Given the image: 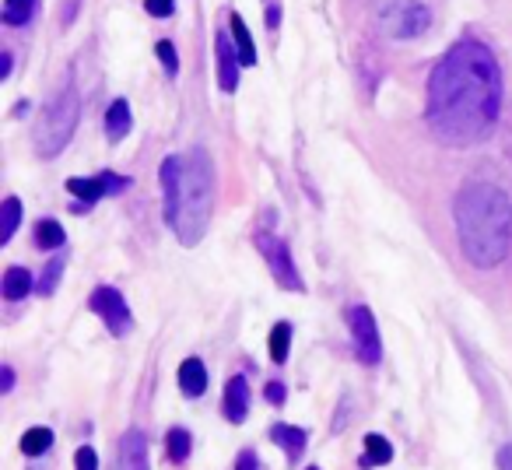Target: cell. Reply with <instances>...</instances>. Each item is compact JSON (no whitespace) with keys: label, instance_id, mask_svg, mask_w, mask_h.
I'll return each mask as SVG.
<instances>
[{"label":"cell","instance_id":"6","mask_svg":"<svg viewBox=\"0 0 512 470\" xmlns=\"http://www.w3.org/2000/svg\"><path fill=\"white\" fill-rule=\"evenodd\" d=\"M256 250H260V257L267 260L274 281H278L285 292H302V288H306V285H302L299 267H295V260H292V250H288V243L281 239V235L256 232Z\"/></svg>","mask_w":512,"mask_h":470},{"label":"cell","instance_id":"16","mask_svg":"<svg viewBox=\"0 0 512 470\" xmlns=\"http://www.w3.org/2000/svg\"><path fill=\"white\" fill-rule=\"evenodd\" d=\"M228 25H232V43H235V50H239L242 67H253L256 64V46H253V36H249L246 22H242L239 15H232L228 18Z\"/></svg>","mask_w":512,"mask_h":470},{"label":"cell","instance_id":"9","mask_svg":"<svg viewBox=\"0 0 512 470\" xmlns=\"http://www.w3.org/2000/svg\"><path fill=\"white\" fill-rule=\"evenodd\" d=\"M67 190L78 197V204H95L102 200L106 193H120L127 190V179L116 176V172H99V176H71L67 179Z\"/></svg>","mask_w":512,"mask_h":470},{"label":"cell","instance_id":"24","mask_svg":"<svg viewBox=\"0 0 512 470\" xmlns=\"http://www.w3.org/2000/svg\"><path fill=\"white\" fill-rule=\"evenodd\" d=\"M18 221H22V200L8 197L4 200V232H0V243H11V235L18 232Z\"/></svg>","mask_w":512,"mask_h":470},{"label":"cell","instance_id":"15","mask_svg":"<svg viewBox=\"0 0 512 470\" xmlns=\"http://www.w3.org/2000/svg\"><path fill=\"white\" fill-rule=\"evenodd\" d=\"M271 439L278 442V446H285L292 460H299L302 449H306V442H309V432H302V428H295V425H274Z\"/></svg>","mask_w":512,"mask_h":470},{"label":"cell","instance_id":"30","mask_svg":"<svg viewBox=\"0 0 512 470\" xmlns=\"http://www.w3.org/2000/svg\"><path fill=\"white\" fill-rule=\"evenodd\" d=\"M498 470H512V442L498 449Z\"/></svg>","mask_w":512,"mask_h":470},{"label":"cell","instance_id":"23","mask_svg":"<svg viewBox=\"0 0 512 470\" xmlns=\"http://www.w3.org/2000/svg\"><path fill=\"white\" fill-rule=\"evenodd\" d=\"M50 446H53V432H50V428H43V425L29 428V432L22 435V453L25 456H43Z\"/></svg>","mask_w":512,"mask_h":470},{"label":"cell","instance_id":"34","mask_svg":"<svg viewBox=\"0 0 512 470\" xmlns=\"http://www.w3.org/2000/svg\"><path fill=\"white\" fill-rule=\"evenodd\" d=\"M11 74V53H0V81Z\"/></svg>","mask_w":512,"mask_h":470},{"label":"cell","instance_id":"19","mask_svg":"<svg viewBox=\"0 0 512 470\" xmlns=\"http://www.w3.org/2000/svg\"><path fill=\"white\" fill-rule=\"evenodd\" d=\"M39 0H4V11H0V18H4V25H29L32 15H36Z\"/></svg>","mask_w":512,"mask_h":470},{"label":"cell","instance_id":"27","mask_svg":"<svg viewBox=\"0 0 512 470\" xmlns=\"http://www.w3.org/2000/svg\"><path fill=\"white\" fill-rule=\"evenodd\" d=\"M74 470H99V456H95L92 446H81L74 453Z\"/></svg>","mask_w":512,"mask_h":470},{"label":"cell","instance_id":"2","mask_svg":"<svg viewBox=\"0 0 512 470\" xmlns=\"http://www.w3.org/2000/svg\"><path fill=\"white\" fill-rule=\"evenodd\" d=\"M460 250L481 271L505 264L512 250V200L502 186L474 179L456 193L453 204Z\"/></svg>","mask_w":512,"mask_h":470},{"label":"cell","instance_id":"10","mask_svg":"<svg viewBox=\"0 0 512 470\" xmlns=\"http://www.w3.org/2000/svg\"><path fill=\"white\" fill-rule=\"evenodd\" d=\"M214 57H218V85L221 92H235L239 88V50H235V43L225 36V29L218 32V39H214Z\"/></svg>","mask_w":512,"mask_h":470},{"label":"cell","instance_id":"20","mask_svg":"<svg viewBox=\"0 0 512 470\" xmlns=\"http://www.w3.org/2000/svg\"><path fill=\"white\" fill-rule=\"evenodd\" d=\"M288 351H292V323L281 320V323H274V330H271V358L278 365H285Z\"/></svg>","mask_w":512,"mask_h":470},{"label":"cell","instance_id":"14","mask_svg":"<svg viewBox=\"0 0 512 470\" xmlns=\"http://www.w3.org/2000/svg\"><path fill=\"white\" fill-rule=\"evenodd\" d=\"M134 127V116H130V106L127 99H113V106L106 109V137L109 141H123Z\"/></svg>","mask_w":512,"mask_h":470},{"label":"cell","instance_id":"5","mask_svg":"<svg viewBox=\"0 0 512 470\" xmlns=\"http://www.w3.org/2000/svg\"><path fill=\"white\" fill-rule=\"evenodd\" d=\"M432 25V11L418 0H383L379 8V29L390 39H414Z\"/></svg>","mask_w":512,"mask_h":470},{"label":"cell","instance_id":"18","mask_svg":"<svg viewBox=\"0 0 512 470\" xmlns=\"http://www.w3.org/2000/svg\"><path fill=\"white\" fill-rule=\"evenodd\" d=\"M32 292V274L25 267H8L4 271V299L8 302H18Z\"/></svg>","mask_w":512,"mask_h":470},{"label":"cell","instance_id":"4","mask_svg":"<svg viewBox=\"0 0 512 470\" xmlns=\"http://www.w3.org/2000/svg\"><path fill=\"white\" fill-rule=\"evenodd\" d=\"M81 120V95L74 88V81L67 88H60L39 113L36 127H32V144H36L39 158H57L60 151L71 144L74 130Z\"/></svg>","mask_w":512,"mask_h":470},{"label":"cell","instance_id":"8","mask_svg":"<svg viewBox=\"0 0 512 470\" xmlns=\"http://www.w3.org/2000/svg\"><path fill=\"white\" fill-rule=\"evenodd\" d=\"M348 327H351V341H355V355L362 365H379L383 358V341H379V327L376 316L369 306H355L348 313Z\"/></svg>","mask_w":512,"mask_h":470},{"label":"cell","instance_id":"17","mask_svg":"<svg viewBox=\"0 0 512 470\" xmlns=\"http://www.w3.org/2000/svg\"><path fill=\"white\" fill-rule=\"evenodd\" d=\"M393 460V446L383 439V435H365L362 446V467H383V463Z\"/></svg>","mask_w":512,"mask_h":470},{"label":"cell","instance_id":"31","mask_svg":"<svg viewBox=\"0 0 512 470\" xmlns=\"http://www.w3.org/2000/svg\"><path fill=\"white\" fill-rule=\"evenodd\" d=\"M0 376H4V383H0V390L11 393V386H15V369H11V365H4V369H0Z\"/></svg>","mask_w":512,"mask_h":470},{"label":"cell","instance_id":"21","mask_svg":"<svg viewBox=\"0 0 512 470\" xmlns=\"http://www.w3.org/2000/svg\"><path fill=\"white\" fill-rule=\"evenodd\" d=\"M193 449V439L186 428H169V435H165V453H169L172 463H183L186 456H190Z\"/></svg>","mask_w":512,"mask_h":470},{"label":"cell","instance_id":"13","mask_svg":"<svg viewBox=\"0 0 512 470\" xmlns=\"http://www.w3.org/2000/svg\"><path fill=\"white\" fill-rule=\"evenodd\" d=\"M179 390H183V397L197 400L204 397L207 390V369L200 358H186L183 365H179Z\"/></svg>","mask_w":512,"mask_h":470},{"label":"cell","instance_id":"7","mask_svg":"<svg viewBox=\"0 0 512 470\" xmlns=\"http://www.w3.org/2000/svg\"><path fill=\"white\" fill-rule=\"evenodd\" d=\"M88 306H92L95 316H102V323H106V330L113 337H127L134 330V316H130V306L120 288H109V285L95 288Z\"/></svg>","mask_w":512,"mask_h":470},{"label":"cell","instance_id":"25","mask_svg":"<svg viewBox=\"0 0 512 470\" xmlns=\"http://www.w3.org/2000/svg\"><path fill=\"white\" fill-rule=\"evenodd\" d=\"M60 278H64V257H57V260H50V264H46L43 281H39V295H53V292H57Z\"/></svg>","mask_w":512,"mask_h":470},{"label":"cell","instance_id":"29","mask_svg":"<svg viewBox=\"0 0 512 470\" xmlns=\"http://www.w3.org/2000/svg\"><path fill=\"white\" fill-rule=\"evenodd\" d=\"M264 397L271 400V404H285V386H281V383H267Z\"/></svg>","mask_w":512,"mask_h":470},{"label":"cell","instance_id":"22","mask_svg":"<svg viewBox=\"0 0 512 470\" xmlns=\"http://www.w3.org/2000/svg\"><path fill=\"white\" fill-rule=\"evenodd\" d=\"M36 246L39 250H60L64 246V228H60V221L53 218H43L36 225Z\"/></svg>","mask_w":512,"mask_h":470},{"label":"cell","instance_id":"28","mask_svg":"<svg viewBox=\"0 0 512 470\" xmlns=\"http://www.w3.org/2000/svg\"><path fill=\"white\" fill-rule=\"evenodd\" d=\"M144 8H148L151 18H172V11H176V0H148Z\"/></svg>","mask_w":512,"mask_h":470},{"label":"cell","instance_id":"1","mask_svg":"<svg viewBox=\"0 0 512 470\" xmlns=\"http://www.w3.org/2000/svg\"><path fill=\"white\" fill-rule=\"evenodd\" d=\"M502 113V67L481 39H456L432 67L425 120L435 141L470 148L491 137Z\"/></svg>","mask_w":512,"mask_h":470},{"label":"cell","instance_id":"12","mask_svg":"<svg viewBox=\"0 0 512 470\" xmlns=\"http://www.w3.org/2000/svg\"><path fill=\"white\" fill-rule=\"evenodd\" d=\"M221 414H225L232 425H242L249 414V386L246 376H232L225 386V397H221Z\"/></svg>","mask_w":512,"mask_h":470},{"label":"cell","instance_id":"33","mask_svg":"<svg viewBox=\"0 0 512 470\" xmlns=\"http://www.w3.org/2000/svg\"><path fill=\"white\" fill-rule=\"evenodd\" d=\"M278 22H281V8L271 4V8H267V29H278Z\"/></svg>","mask_w":512,"mask_h":470},{"label":"cell","instance_id":"26","mask_svg":"<svg viewBox=\"0 0 512 470\" xmlns=\"http://www.w3.org/2000/svg\"><path fill=\"white\" fill-rule=\"evenodd\" d=\"M155 53H158V60L165 64V71H169V78H176V74H179V53H176V46H172L169 39H162V43L155 46Z\"/></svg>","mask_w":512,"mask_h":470},{"label":"cell","instance_id":"35","mask_svg":"<svg viewBox=\"0 0 512 470\" xmlns=\"http://www.w3.org/2000/svg\"><path fill=\"white\" fill-rule=\"evenodd\" d=\"M309 470H316V467H309Z\"/></svg>","mask_w":512,"mask_h":470},{"label":"cell","instance_id":"11","mask_svg":"<svg viewBox=\"0 0 512 470\" xmlns=\"http://www.w3.org/2000/svg\"><path fill=\"white\" fill-rule=\"evenodd\" d=\"M116 470H148V439H144L141 428H130V432H123Z\"/></svg>","mask_w":512,"mask_h":470},{"label":"cell","instance_id":"32","mask_svg":"<svg viewBox=\"0 0 512 470\" xmlns=\"http://www.w3.org/2000/svg\"><path fill=\"white\" fill-rule=\"evenodd\" d=\"M235 470H256V456L253 453H239V463H235Z\"/></svg>","mask_w":512,"mask_h":470},{"label":"cell","instance_id":"3","mask_svg":"<svg viewBox=\"0 0 512 470\" xmlns=\"http://www.w3.org/2000/svg\"><path fill=\"white\" fill-rule=\"evenodd\" d=\"M162 179L165 221L183 246H197L207 235L214 211V162L204 148H190L186 155H169L158 165Z\"/></svg>","mask_w":512,"mask_h":470}]
</instances>
